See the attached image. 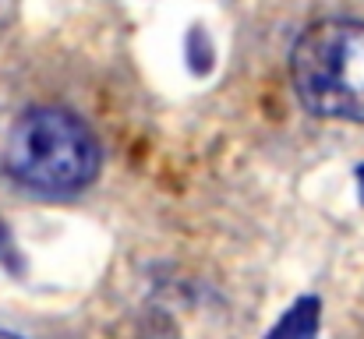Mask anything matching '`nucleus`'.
Listing matches in <instances>:
<instances>
[{
  "label": "nucleus",
  "instance_id": "obj_4",
  "mask_svg": "<svg viewBox=\"0 0 364 339\" xmlns=\"http://www.w3.org/2000/svg\"><path fill=\"white\" fill-rule=\"evenodd\" d=\"M0 258H11V233L0 223Z\"/></svg>",
  "mask_w": 364,
  "mask_h": 339
},
{
  "label": "nucleus",
  "instance_id": "obj_6",
  "mask_svg": "<svg viewBox=\"0 0 364 339\" xmlns=\"http://www.w3.org/2000/svg\"><path fill=\"white\" fill-rule=\"evenodd\" d=\"M0 339H21V336H14V333H4V329H0Z\"/></svg>",
  "mask_w": 364,
  "mask_h": 339
},
{
  "label": "nucleus",
  "instance_id": "obj_5",
  "mask_svg": "<svg viewBox=\"0 0 364 339\" xmlns=\"http://www.w3.org/2000/svg\"><path fill=\"white\" fill-rule=\"evenodd\" d=\"M358 188H361V198H364V163L358 166Z\"/></svg>",
  "mask_w": 364,
  "mask_h": 339
},
{
  "label": "nucleus",
  "instance_id": "obj_1",
  "mask_svg": "<svg viewBox=\"0 0 364 339\" xmlns=\"http://www.w3.org/2000/svg\"><path fill=\"white\" fill-rule=\"evenodd\" d=\"M100 163L92 127L64 107L25 110L4 145V170L36 195H78L96 181Z\"/></svg>",
  "mask_w": 364,
  "mask_h": 339
},
{
  "label": "nucleus",
  "instance_id": "obj_3",
  "mask_svg": "<svg viewBox=\"0 0 364 339\" xmlns=\"http://www.w3.org/2000/svg\"><path fill=\"white\" fill-rule=\"evenodd\" d=\"M318 318H322L318 297H301V301L269 329L265 339H315L318 336Z\"/></svg>",
  "mask_w": 364,
  "mask_h": 339
},
{
  "label": "nucleus",
  "instance_id": "obj_2",
  "mask_svg": "<svg viewBox=\"0 0 364 339\" xmlns=\"http://www.w3.org/2000/svg\"><path fill=\"white\" fill-rule=\"evenodd\" d=\"M290 78L315 117L364 124V25L329 18L304 28L290 53Z\"/></svg>",
  "mask_w": 364,
  "mask_h": 339
}]
</instances>
